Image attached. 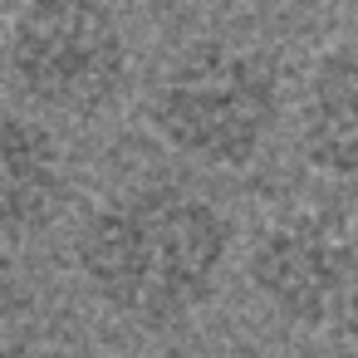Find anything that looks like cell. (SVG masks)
<instances>
[{
	"label": "cell",
	"instance_id": "1",
	"mask_svg": "<svg viewBox=\"0 0 358 358\" xmlns=\"http://www.w3.org/2000/svg\"><path fill=\"white\" fill-rule=\"evenodd\" d=\"M236 255V221L182 182H133L74 231V265L89 294L128 324L172 329L221 294Z\"/></svg>",
	"mask_w": 358,
	"mask_h": 358
},
{
	"label": "cell",
	"instance_id": "2",
	"mask_svg": "<svg viewBox=\"0 0 358 358\" xmlns=\"http://www.w3.org/2000/svg\"><path fill=\"white\" fill-rule=\"evenodd\" d=\"M148 133L211 172H241L265 157L285 118V64L275 50L196 40L177 50L143 99Z\"/></svg>",
	"mask_w": 358,
	"mask_h": 358
},
{
	"label": "cell",
	"instance_id": "3",
	"mask_svg": "<svg viewBox=\"0 0 358 358\" xmlns=\"http://www.w3.org/2000/svg\"><path fill=\"white\" fill-rule=\"evenodd\" d=\"M6 74L15 94L55 118H103L133 74V50L113 0H15L6 25Z\"/></svg>",
	"mask_w": 358,
	"mask_h": 358
},
{
	"label": "cell",
	"instance_id": "4",
	"mask_svg": "<svg viewBox=\"0 0 358 358\" xmlns=\"http://www.w3.org/2000/svg\"><path fill=\"white\" fill-rule=\"evenodd\" d=\"M250 289L314 343H358V206H294L245 245Z\"/></svg>",
	"mask_w": 358,
	"mask_h": 358
},
{
	"label": "cell",
	"instance_id": "5",
	"mask_svg": "<svg viewBox=\"0 0 358 358\" xmlns=\"http://www.w3.org/2000/svg\"><path fill=\"white\" fill-rule=\"evenodd\" d=\"M74 196L69 157L45 118L0 113V245L50 231Z\"/></svg>",
	"mask_w": 358,
	"mask_h": 358
},
{
	"label": "cell",
	"instance_id": "6",
	"mask_svg": "<svg viewBox=\"0 0 358 358\" xmlns=\"http://www.w3.org/2000/svg\"><path fill=\"white\" fill-rule=\"evenodd\" d=\"M299 152L334 182H358V40L324 45L299 84Z\"/></svg>",
	"mask_w": 358,
	"mask_h": 358
},
{
	"label": "cell",
	"instance_id": "7",
	"mask_svg": "<svg viewBox=\"0 0 358 358\" xmlns=\"http://www.w3.org/2000/svg\"><path fill=\"white\" fill-rule=\"evenodd\" d=\"M30 285L20 275V265L10 260V250L0 245V358H15V343L25 334V319H30Z\"/></svg>",
	"mask_w": 358,
	"mask_h": 358
},
{
	"label": "cell",
	"instance_id": "8",
	"mask_svg": "<svg viewBox=\"0 0 358 358\" xmlns=\"http://www.w3.org/2000/svg\"><path fill=\"white\" fill-rule=\"evenodd\" d=\"M299 358H358V343H314Z\"/></svg>",
	"mask_w": 358,
	"mask_h": 358
}]
</instances>
